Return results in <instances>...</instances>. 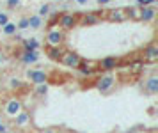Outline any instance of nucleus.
<instances>
[{"mask_svg": "<svg viewBox=\"0 0 158 133\" xmlns=\"http://www.w3.org/2000/svg\"><path fill=\"white\" fill-rule=\"evenodd\" d=\"M66 46L62 44V46H52V48H46V55L50 57L52 60H59L60 57L64 55V52H66Z\"/></svg>", "mask_w": 158, "mask_h": 133, "instance_id": "15", "label": "nucleus"}, {"mask_svg": "<svg viewBox=\"0 0 158 133\" xmlns=\"http://www.w3.org/2000/svg\"><path fill=\"white\" fill-rule=\"evenodd\" d=\"M48 94V84H41V85H36V96L37 98H43Z\"/></svg>", "mask_w": 158, "mask_h": 133, "instance_id": "21", "label": "nucleus"}, {"mask_svg": "<svg viewBox=\"0 0 158 133\" xmlns=\"http://www.w3.org/2000/svg\"><path fill=\"white\" fill-rule=\"evenodd\" d=\"M23 112V103L20 98H13L6 99V103H4V115L7 117V119H15L16 115H20Z\"/></svg>", "mask_w": 158, "mask_h": 133, "instance_id": "2", "label": "nucleus"}, {"mask_svg": "<svg viewBox=\"0 0 158 133\" xmlns=\"http://www.w3.org/2000/svg\"><path fill=\"white\" fill-rule=\"evenodd\" d=\"M158 60V46L155 43H151L148 46H144L142 50V62L148 64H155Z\"/></svg>", "mask_w": 158, "mask_h": 133, "instance_id": "8", "label": "nucleus"}, {"mask_svg": "<svg viewBox=\"0 0 158 133\" xmlns=\"http://www.w3.org/2000/svg\"><path fill=\"white\" fill-rule=\"evenodd\" d=\"M144 91L149 92V94H156L158 92V77L156 75H151L149 78L144 80Z\"/></svg>", "mask_w": 158, "mask_h": 133, "instance_id": "13", "label": "nucleus"}, {"mask_svg": "<svg viewBox=\"0 0 158 133\" xmlns=\"http://www.w3.org/2000/svg\"><path fill=\"white\" fill-rule=\"evenodd\" d=\"M16 23H13V21H9L7 25H4L2 27V32H4V35H16Z\"/></svg>", "mask_w": 158, "mask_h": 133, "instance_id": "20", "label": "nucleus"}, {"mask_svg": "<svg viewBox=\"0 0 158 133\" xmlns=\"http://www.w3.org/2000/svg\"><path fill=\"white\" fill-rule=\"evenodd\" d=\"M7 23H9V14L0 11V28L4 27V25H7Z\"/></svg>", "mask_w": 158, "mask_h": 133, "instance_id": "24", "label": "nucleus"}, {"mask_svg": "<svg viewBox=\"0 0 158 133\" xmlns=\"http://www.w3.org/2000/svg\"><path fill=\"white\" fill-rule=\"evenodd\" d=\"M16 28H18V30H25V28H29V18H27V16L20 18V21L16 23Z\"/></svg>", "mask_w": 158, "mask_h": 133, "instance_id": "23", "label": "nucleus"}, {"mask_svg": "<svg viewBox=\"0 0 158 133\" xmlns=\"http://www.w3.org/2000/svg\"><path fill=\"white\" fill-rule=\"evenodd\" d=\"M39 133H59L55 128H44L43 131H39Z\"/></svg>", "mask_w": 158, "mask_h": 133, "instance_id": "29", "label": "nucleus"}, {"mask_svg": "<svg viewBox=\"0 0 158 133\" xmlns=\"http://www.w3.org/2000/svg\"><path fill=\"white\" fill-rule=\"evenodd\" d=\"M20 4H22V0H7L9 9H16V7H20Z\"/></svg>", "mask_w": 158, "mask_h": 133, "instance_id": "26", "label": "nucleus"}, {"mask_svg": "<svg viewBox=\"0 0 158 133\" xmlns=\"http://www.w3.org/2000/svg\"><path fill=\"white\" fill-rule=\"evenodd\" d=\"M135 4H137L139 7H142V6H144V0H135Z\"/></svg>", "mask_w": 158, "mask_h": 133, "instance_id": "32", "label": "nucleus"}, {"mask_svg": "<svg viewBox=\"0 0 158 133\" xmlns=\"http://www.w3.org/2000/svg\"><path fill=\"white\" fill-rule=\"evenodd\" d=\"M107 20L108 21H117V23H123V21L128 20V11L126 7H115V9H110L107 13Z\"/></svg>", "mask_w": 158, "mask_h": 133, "instance_id": "9", "label": "nucleus"}, {"mask_svg": "<svg viewBox=\"0 0 158 133\" xmlns=\"http://www.w3.org/2000/svg\"><path fill=\"white\" fill-rule=\"evenodd\" d=\"M20 60L23 64H36L39 62V52H22Z\"/></svg>", "mask_w": 158, "mask_h": 133, "instance_id": "16", "label": "nucleus"}, {"mask_svg": "<svg viewBox=\"0 0 158 133\" xmlns=\"http://www.w3.org/2000/svg\"><path fill=\"white\" fill-rule=\"evenodd\" d=\"M11 89H22V80L11 78Z\"/></svg>", "mask_w": 158, "mask_h": 133, "instance_id": "25", "label": "nucleus"}, {"mask_svg": "<svg viewBox=\"0 0 158 133\" xmlns=\"http://www.w3.org/2000/svg\"><path fill=\"white\" fill-rule=\"evenodd\" d=\"M25 77L30 80V84L34 85H41V84H48V73L43 69H27Z\"/></svg>", "mask_w": 158, "mask_h": 133, "instance_id": "6", "label": "nucleus"}, {"mask_svg": "<svg viewBox=\"0 0 158 133\" xmlns=\"http://www.w3.org/2000/svg\"><path fill=\"white\" fill-rule=\"evenodd\" d=\"M119 59L117 57H112V55H108V57H103L101 60H98V68L103 71H107V73H110L112 69H115V68H119Z\"/></svg>", "mask_w": 158, "mask_h": 133, "instance_id": "10", "label": "nucleus"}, {"mask_svg": "<svg viewBox=\"0 0 158 133\" xmlns=\"http://www.w3.org/2000/svg\"><path fill=\"white\" fill-rule=\"evenodd\" d=\"M0 133H9V128L6 123H0Z\"/></svg>", "mask_w": 158, "mask_h": 133, "instance_id": "28", "label": "nucleus"}, {"mask_svg": "<svg viewBox=\"0 0 158 133\" xmlns=\"http://www.w3.org/2000/svg\"><path fill=\"white\" fill-rule=\"evenodd\" d=\"M41 25H43V18H39L37 14H34V16H29V27H30V28L37 30V28H41Z\"/></svg>", "mask_w": 158, "mask_h": 133, "instance_id": "19", "label": "nucleus"}, {"mask_svg": "<svg viewBox=\"0 0 158 133\" xmlns=\"http://www.w3.org/2000/svg\"><path fill=\"white\" fill-rule=\"evenodd\" d=\"M22 44H23V52H39V48H41L39 41H37V39H34V37L25 39Z\"/></svg>", "mask_w": 158, "mask_h": 133, "instance_id": "17", "label": "nucleus"}, {"mask_svg": "<svg viewBox=\"0 0 158 133\" xmlns=\"http://www.w3.org/2000/svg\"><path fill=\"white\" fill-rule=\"evenodd\" d=\"M77 69L84 75V77H93L94 73H98L100 68H98V60H91V59H82V62Z\"/></svg>", "mask_w": 158, "mask_h": 133, "instance_id": "7", "label": "nucleus"}, {"mask_svg": "<svg viewBox=\"0 0 158 133\" xmlns=\"http://www.w3.org/2000/svg\"><path fill=\"white\" fill-rule=\"evenodd\" d=\"M66 39V32L59 25H52L48 27V32H46V37H44V43H46V48H52V46H62Z\"/></svg>", "mask_w": 158, "mask_h": 133, "instance_id": "1", "label": "nucleus"}, {"mask_svg": "<svg viewBox=\"0 0 158 133\" xmlns=\"http://www.w3.org/2000/svg\"><path fill=\"white\" fill-rule=\"evenodd\" d=\"M50 14V4H43V6L39 7V13H37V16L39 18H46Z\"/></svg>", "mask_w": 158, "mask_h": 133, "instance_id": "22", "label": "nucleus"}, {"mask_svg": "<svg viewBox=\"0 0 158 133\" xmlns=\"http://www.w3.org/2000/svg\"><path fill=\"white\" fill-rule=\"evenodd\" d=\"M59 62L62 64V66H66V68L77 69V68L80 66V62H82V57H80L77 52H73V50H66L64 55L59 59Z\"/></svg>", "mask_w": 158, "mask_h": 133, "instance_id": "5", "label": "nucleus"}, {"mask_svg": "<svg viewBox=\"0 0 158 133\" xmlns=\"http://www.w3.org/2000/svg\"><path fill=\"white\" fill-rule=\"evenodd\" d=\"M87 2H89V0H77V4H80V6H85Z\"/></svg>", "mask_w": 158, "mask_h": 133, "instance_id": "31", "label": "nucleus"}, {"mask_svg": "<svg viewBox=\"0 0 158 133\" xmlns=\"http://www.w3.org/2000/svg\"><path fill=\"white\" fill-rule=\"evenodd\" d=\"M15 126L16 128H29L30 126V114L27 112V110H23L20 115H16L15 119Z\"/></svg>", "mask_w": 158, "mask_h": 133, "instance_id": "14", "label": "nucleus"}, {"mask_svg": "<svg viewBox=\"0 0 158 133\" xmlns=\"http://www.w3.org/2000/svg\"><path fill=\"white\" fill-rule=\"evenodd\" d=\"M100 21V16L96 13H89V14H82L78 16V25H84V27H91V25H98Z\"/></svg>", "mask_w": 158, "mask_h": 133, "instance_id": "12", "label": "nucleus"}, {"mask_svg": "<svg viewBox=\"0 0 158 133\" xmlns=\"http://www.w3.org/2000/svg\"><path fill=\"white\" fill-rule=\"evenodd\" d=\"M115 82H117V80H115V77L112 73H105V75H101V77L96 78L94 85H96V89H98L101 94H107V92H110L114 89Z\"/></svg>", "mask_w": 158, "mask_h": 133, "instance_id": "3", "label": "nucleus"}, {"mask_svg": "<svg viewBox=\"0 0 158 133\" xmlns=\"http://www.w3.org/2000/svg\"><path fill=\"white\" fill-rule=\"evenodd\" d=\"M158 4V0H144V6L142 7H146V6H151V7H155Z\"/></svg>", "mask_w": 158, "mask_h": 133, "instance_id": "27", "label": "nucleus"}, {"mask_svg": "<svg viewBox=\"0 0 158 133\" xmlns=\"http://www.w3.org/2000/svg\"><path fill=\"white\" fill-rule=\"evenodd\" d=\"M57 25L62 30H71L73 27L78 25V14H73V13H60L59 14V20H57Z\"/></svg>", "mask_w": 158, "mask_h": 133, "instance_id": "4", "label": "nucleus"}, {"mask_svg": "<svg viewBox=\"0 0 158 133\" xmlns=\"http://www.w3.org/2000/svg\"><path fill=\"white\" fill-rule=\"evenodd\" d=\"M155 18H156V7H151V6L140 7V21L151 23Z\"/></svg>", "mask_w": 158, "mask_h": 133, "instance_id": "11", "label": "nucleus"}, {"mask_svg": "<svg viewBox=\"0 0 158 133\" xmlns=\"http://www.w3.org/2000/svg\"><path fill=\"white\" fill-rule=\"evenodd\" d=\"M128 11V20H135V21H140V7L139 6H131V7H126Z\"/></svg>", "mask_w": 158, "mask_h": 133, "instance_id": "18", "label": "nucleus"}, {"mask_svg": "<svg viewBox=\"0 0 158 133\" xmlns=\"http://www.w3.org/2000/svg\"><path fill=\"white\" fill-rule=\"evenodd\" d=\"M96 2H98L100 6H107V4H110V2H112V0H96Z\"/></svg>", "mask_w": 158, "mask_h": 133, "instance_id": "30", "label": "nucleus"}]
</instances>
